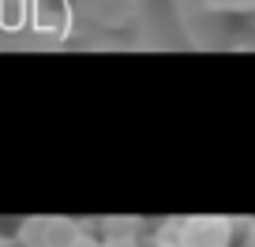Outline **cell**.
Here are the masks:
<instances>
[{"label":"cell","instance_id":"cell-5","mask_svg":"<svg viewBox=\"0 0 255 247\" xmlns=\"http://www.w3.org/2000/svg\"><path fill=\"white\" fill-rule=\"evenodd\" d=\"M143 247H176V244H165V240H158V236H146Z\"/></svg>","mask_w":255,"mask_h":247},{"label":"cell","instance_id":"cell-1","mask_svg":"<svg viewBox=\"0 0 255 247\" xmlns=\"http://www.w3.org/2000/svg\"><path fill=\"white\" fill-rule=\"evenodd\" d=\"M150 11V0H72L75 23L94 34H124L139 26Z\"/></svg>","mask_w":255,"mask_h":247},{"label":"cell","instance_id":"cell-6","mask_svg":"<svg viewBox=\"0 0 255 247\" xmlns=\"http://www.w3.org/2000/svg\"><path fill=\"white\" fill-rule=\"evenodd\" d=\"M0 247H8V240H4V236H0Z\"/></svg>","mask_w":255,"mask_h":247},{"label":"cell","instance_id":"cell-4","mask_svg":"<svg viewBox=\"0 0 255 247\" xmlns=\"http://www.w3.org/2000/svg\"><path fill=\"white\" fill-rule=\"evenodd\" d=\"M240 247H255V221L240 225Z\"/></svg>","mask_w":255,"mask_h":247},{"label":"cell","instance_id":"cell-3","mask_svg":"<svg viewBox=\"0 0 255 247\" xmlns=\"http://www.w3.org/2000/svg\"><path fill=\"white\" fill-rule=\"evenodd\" d=\"M90 225L72 217H26L15 225V247H83Z\"/></svg>","mask_w":255,"mask_h":247},{"label":"cell","instance_id":"cell-2","mask_svg":"<svg viewBox=\"0 0 255 247\" xmlns=\"http://www.w3.org/2000/svg\"><path fill=\"white\" fill-rule=\"evenodd\" d=\"M240 225L229 217H176V221H161L154 236L176 247H233Z\"/></svg>","mask_w":255,"mask_h":247}]
</instances>
